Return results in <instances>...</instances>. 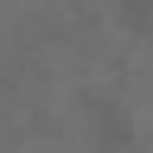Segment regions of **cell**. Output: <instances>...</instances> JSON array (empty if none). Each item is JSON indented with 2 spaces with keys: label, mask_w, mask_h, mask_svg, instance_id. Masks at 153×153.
<instances>
[{
  "label": "cell",
  "mask_w": 153,
  "mask_h": 153,
  "mask_svg": "<svg viewBox=\"0 0 153 153\" xmlns=\"http://www.w3.org/2000/svg\"><path fill=\"white\" fill-rule=\"evenodd\" d=\"M115 19H121V32L147 38L153 32V0H115Z\"/></svg>",
  "instance_id": "2"
},
{
  "label": "cell",
  "mask_w": 153,
  "mask_h": 153,
  "mask_svg": "<svg viewBox=\"0 0 153 153\" xmlns=\"http://www.w3.org/2000/svg\"><path fill=\"white\" fill-rule=\"evenodd\" d=\"M76 108L96 121V134H89L96 153H128V147H134V115L115 102L108 89H83V96H76Z\"/></svg>",
  "instance_id": "1"
}]
</instances>
